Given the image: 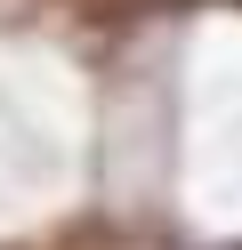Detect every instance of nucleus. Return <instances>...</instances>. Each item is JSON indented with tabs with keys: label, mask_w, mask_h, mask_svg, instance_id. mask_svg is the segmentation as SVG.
<instances>
[{
	"label": "nucleus",
	"mask_w": 242,
	"mask_h": 250,
	"mask_svg": "<svg viewBox=\"0 0 242 250\" xmlns=\"http://www.w3.org/2000/svg\"><path fill=\"white\" fill-rule=\"evenodd\" d=\"M73 8H81V0H73Z\"/></svg>",
	"instance_id": "1"
}]
</instances>
